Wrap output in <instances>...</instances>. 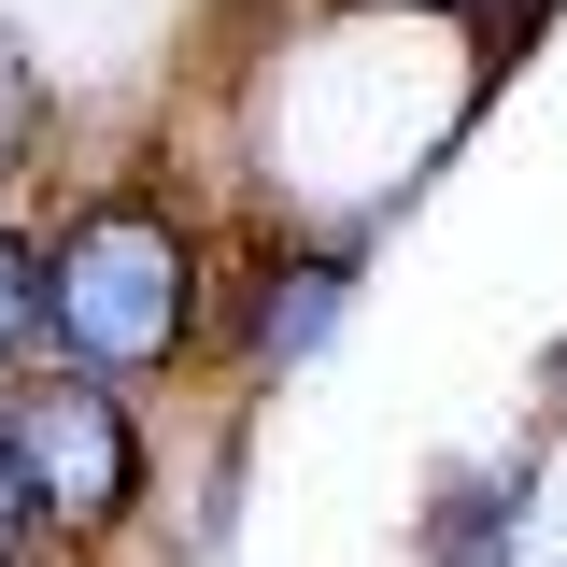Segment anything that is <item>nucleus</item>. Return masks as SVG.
I'll return each mask as SVG.
<instances>
[{
	"instance_id": "20e7f679",
	"label": "nucleus",
	"mask_w": 567,
	"mask_h": 567,
	"mask_svg": "<svg viewBox=\"0 0 567 567\" xmlns=\"http://www.w3.org/2000/svg\"><path fill=\"white\" fill-rule=\"evenodd\" d=\"M29 142H43V71H29V43L0 29V185L29 171Z\"/></svg>"
},
{
	"instance_id": "6e6552de",
	"label": "nucleus",
	"mask_w": 567,
	"mask_h": 567,
	"mask_svg": "<svg viewBox=\"0 0 567 567\" xmlns=\"http://www.w3.org/2000/svg\"><path fill=\"white\" fill-rule=\"evenodd\" d=\"M440 14H511V0H440Z\"/></svg>"
},
{
	"instance_id": "39448f33",
	"label": "nucleus",
	"mask_w": 567,
	"mask_h": 567,
	"mask_svg": "<svg viewBox=\"0 0 567 567\" xmlns=\"http://www.w3.org/2000/svg\"><path fill=\"white\" fill-rule=\"evenodd\" d=\"M29 341H43V256L0 227V354H29Z\"/></svg>"
},
{
	"instance_id": "f03ea898",
	"label": "nucleus",
	"mask_w": 567,
	"mask_h": 567,
	"mask_svg": "<svg viewBox=\"0 0 567 567\" xmlns=\"http://www.w3.org/2000/svg\"><path fill=\"white\" fill-rule=\"evenodd\" d=\"M0 454H14L29 525H58V539L128 525V496H142V425H128V398L100 369H29L0 398Z\"/></svg>"
},
{
	"instance_id": "0eeeda50",
	"label": "nucleus",
	"mask_w": 567,
	"mask_h": 567,
	"mask_svg": "<svg viewBox=\"0 0 567 567\" xmlns=\"http://www.w3.org/2000/svg\"><path fill=\"white\" fill-rule=\"evenodd\" d=\"M29 554V496H14V454H0V567Z\"/></svg>"
},
{
	"instance_id": "423d86ee",
	"label": "nucleus",
	"mask_w": 567,
	"mask_h": 567,
	"mask_svg": "<svg viewBox=\"0 0 567 567\" xmlns=\"http://www.w3.org/2000/svg\"><path fill=\"white\" fill-rule=\"evenodd\" d=\"M496 511H511V496H468V511H454V567H496V539H511Z\"/></svg>"
},
{
	"instance_id": "7ed1b4c3",
	"label": "nucleus",
	"mask_w": 567,
	"mask_h": 567,
	"mask_svg": "<svg viewBox=\"0 0 567 567\" xmlns=\"http://www.w3.org/2000/svg\"><path fill=\"white\" fill-rule=\"evenodd\" d=\"M341 298H354V256H341V241L284 256V270H270V298H256V369H298V354L341 327Z\"/></svg>"
},
{
	"instance_id": "f257e3e1",
	"label": "nucleus",
	"mask_w": 567,
	"mask_h": 567,
	"mask_svg": "<svg viewBox=\"0 0 567 567\" xmlns=\"http://www.w3.org/2000/svg\"><path fill=\"white\" fill-rule=\"evenodd\" d=\"M43 327H58V354L100 369V383L171 369V354L199 341V241H185V213L142 199V185L85 199L58 227V256H43Z\"/></svg>"
}]
</instances>
